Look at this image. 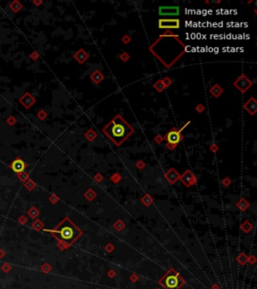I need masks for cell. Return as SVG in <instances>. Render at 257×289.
<instances>
[{
	"mask_svg": "<svg viewBox=\"0 0 257 289\" xmlns=\"http://www.w3.org/2000/svg\"><path fill=\"white\" fill-rule=\"evenodd\" d=\"M96 137H97V134L94 131V129H88V131L85 134V138L86 140H88L90 142H93L94 140H96Z\"/></svg>",
	"mask_w": 257,
	"mask_h": 289,
	"instance_id": "obj_15",
	"label": "cell"
},
{
	"mask_svg": "<svg viewBox=\"0 0 257 289\" xmlns=\"http://www.w3.org/2000/svg\"><path fill=\"white\" fill-rule=\"evenodd\" d=\"M243 107L249 115H254L257 112V101L254 98H250L243 104Z\"/></svg>",
	"mask_w": 257,
	"mask_h": 289,
	"instance_id": "obj_9",
	"label": "cell"
},
{
	"mask_svg": "<svg viewBox=\"0 0 257 289\" xmlns=\"http://www.w3.org/2000/svg\"><path fill=\"white\" fill-rule=\"evenodd\" d=\"M179 179L182 181V183L186 186V187H190V186H193L197 182L196 176H195V175L190 171V170H187V171L184 172L182 175H180Z\"/></svg>",
	"mask_w": 257,
	"mask_h": 289,
	"instance_id": "obj_8",
	"label": "cell"
},
{
	"mask_svg": "<svg viewBox=\"0 0 257 289\" xmlns=\"http://www.w3.org/2000/svg\"><path fill=\"white\" fill-rule=\"evenodd\" d=\"M159 14L160 16H178L180 14L179 6H160L159 7Z\"/></svg>",
	"mask_w": 257,
	"mask_h": 289,
	"instance_id": "obj_7",
	"label": "cell"
},
{
	"mask_svg": "<svg viewBox=\"0 0 257 289\" xmlns=\"http://www.w3.org/2000/svg\"><path fill=\"white\" fill-rule=\"evenodd\" d=\"M10 168L12 169L13 172L17 173V174H20V173H22L24 170H25L26 164L24 163L23 160L17 158V159H15V160L13 161L11 164H10Z\"/></svg>",
	"mask_w": 257,
	"mask_h": 289,
	"instance_id": "obj_10",
	"label": "cell"
},
{
	"mask_svg": "<svg viewBox=\"0 0 257 289\" xmlns=\"http://www.w3.org/2000/svg\"><path fill=\"white\" fill-rule=\"evenodd\" d=\"M164 140V138L162 137V136H157L155 138V142L157 143V144H160V143H162V141Z\"/></svg>",
	"mask_w": 257,
	"mask_h": 289,
	"instance_id": "obj_26",
	"label": "cell"
},
{
	"mask_svg": "<svg viewBox=\"0 0 257 289\" xmlns=\"http://www.w3.org/2000/svg\"><path fill=\"white\" fill-rule=\"evenodd\" d=\"M196 110H197V112H198V113H203V112H204V110H205V107L203 106V104H199L198 106L196 107Z\"/></svg>",
	"mask_w": 257,
	"mask_h": 289,
	"instance_id": "obj_22",
	"label": "cell"
},
{
	"mask_svg": "<svg viewBox=\"0 0 257 289\" xmlns=\"http://www.w3.org/2000/svg\"><path fill=\"white\" fill-rule=\"evenodd\" d=\"M210 93L212 94L214 98H219V96L223 93V88H221L219 85L216 83V85H214L212 88H210Z\"/></svg>",
	"mask_w": 257,
	"mask_h": 289,
	"instance_id": "obj_14",
	"label": "cell"
},
{
	"mask_svg": "<svg viewBox=\"0 0 257 289\" xmlns=\"http://www.w3.org/2000/svg\"><path fill=\"white\" fill-rule=\"evenodd\" d=\"M142 201H143V203H144V204H146V205H150L151 203H152V199H151V198H150V197H149V196H146V197H144V198H143V200H142Z\"/></svg>",
	"mask_w": 257,
	"mask_h": 289,
	"instance_id": "obj_21",
	"label": "cell"
},
{
	"mask_svg": "<svg viewBox=\"0 0 257 289\" xmlns=\"http://www.w3.org/2000/svg\"><path fill=\"white\" fill-rule=\"evenodd\" d=\"M45 231L52 234L58 241L66 243L67 245H70L75 242L78 237H80L82 234V230L68 218H64L53 230Z\"/></svg>",
	"mask_w": 257,
	"mask_h": 289,
	"instance_id": "obj_2",
	"label": "cell"
},
{
	"mask_svg": "<svg viewBox=\"0 0 257 289\" xmlns=\"http://www.w3.org/2000/svg\"><path fill=\"white\" fill-rule=\"evenodd\" d=\"M104 78H105V75L102 74V72L101 71H99V69L94 71L93 74H91V79L93 80L96 85H99V83L104 80Z\"/></svg>",
	"mask_w": 257,
	"mask_h": 289,
	"instance_id": "obj_13",
	"label": "cell"
},
{
	"mask_svg": "<svg viewBox=\"0 0 257 289\" xmlns=\"http://www.w3.org/2000/svg\"><path fill=\"white\" fill-rule=\"evenodd\" d=\"M210 150L212 151L213 153H216V152H217V151L219 150V147H218L217 145L213 144V145H212V146H211V147H210Z\"/></svg>",
	"mask_w": 257,
	"mask_h": 289,
	"instance_id": "obj_25",
	"label": "cell"
},
{
	"mask_svg": "<svg viewBox=\"0 0 257 289\" xmlns=\"http://www.w3.org/2000/svg\"><path fill=\"white\" fill-rule=\"evenodd\" d=\"M180 27V20L177 18H162L159 20V28L162 29H172V28H179Z\"/></svg>",
	"mask_w": 257,
	"mask_h": 289,
	"instance_id": "obj_6",
	"label": "cell"
},
{
	"mask_svg": "<svg viewBox=\"0 0 257 289\" xmlns=\"http://www.w3.org/2000/svg\"><path fill=\"white\" fill-rule=\"evenodd\" d=\"M94 179H96V181H99H99H102V177L101 174H96V176H94Z\"/></svg>",
	"mask_w": 257,
	"mask_h": 289,
	"instance_id": "obj_27",
	"label": "cell"
},
{
	"mask_svg": "<svg viewBox=\"0 0 257 289\" xmlns=\"http://www.w3.org/2000/svg\"><path fill=\"white\" fill-rule=\"evenodd\" d=\"M253 82L250 78H248L244 74H242L241 75H239L236 80L234 82V86L237 88L239 91H241L242 93H246L249 88L252 86Z\"/></svg>",
	"mask_w": 257,
	"mask_h": 289,
	"instance_id": "obj_5",
	"label": "cell"
},
{
	"mask_svg": "<svg viewBox=\"0 0 257 289\" xmlns=\"http://www.w3.org/2000/svg\"><path fill=\"white\" fill-rule=\"evenodd\" d=\"M162 82H163V85H164V86H165V88H169V86L172 85V83H173V80H172L170 77L166 76V77H164L163 79H162Z\"/></svg>",
	"mask_w": 257,
	"mask_h": 289,
	"instance_id": "obj_17",
	"label": "cell"
},
{
	"mask_svg": "<svg viewBox=\"0 0 257 289\" xmlns=\"http://www.w3.org/2000/svg\"><path fill=\"white\" fill-rule=\"evenodd\" d=\"M137 167H139L140 169H142L143 167H145V164H144V162H142V161H140L139 163H137Z\"/></svg>",
	"mask_w": 257,
	"mask_h": 289,
	"instance_id": "obj_28",
	"label": "cell"
},
{
	"mask_svg": "<svg viewBox=\"0 0 257 289\" xmlns=\"http://www.w3.org/2000/svg\"><path fill=\"white\" fill-rule=\"evenodd\" d=\"M94 196H96V194H94V192L93 190H88V192L85 193V197L88 198V200H91L94 198Z\"/></svg>",
	"mask_w": 257,
	"mask_h": 289,
	"instance_id": "obj_19",
	"label": "cell"
},
{
	"mask_svg": "<svg viewBox=\"0 0 257 289\" xmlns=\"http://www.w3.org/2000/svg\"><path fill=\"white\" fill-rule=\"evenodd\" d=\"M154 88H155L156 90H157V91H159V93L165 90V86L163 85V82H162V79L157 80V82L154 83Z\"/></svg>",
	"mask_w": 257,
	"mask_h": 289,
	"instance_id": "obj_16",
	"label": "cell"
},
{
	"mask_svg": "<svg viewBox=\"0 0 257 289\" xmlns=\"http://www.w3.org/2000/svg\"><path fill=\"white\" fill-rule=\"evenodd\" d=\"M122 40H123V42L124 43H126V44H128V43L131 42V37H130L129 35H125L122 38Z\"/></svg>",
	"mask_w": 257,
	"mask_h": 289,
	"instance_id": "obj_23",
	"label": "cell"
},
{
	"mask_svg": "<svg viewBox=\"0 0 257 289\" xmlns=\"http://www.w3.org/2000/svg\"><path fill=\"white\" fill-rule=\"evenodd\" d=\"M102 131L116 146H121L134 133L135 129L121 115H117Z\"/></svg>",
	"mask_w": 257,
	"mask_h": 289,
	"instance_id": "obj_1",
	"label": "cell"
},
{
	"mask_svg": "<svg viewBox=\"0 0 257 289\" xmlns=\"http://www.w3.org/2000/svg\"><path fill=\"white\" fill-rule=\"evenodd\" d=\"M74 57L75 60L77 61V63L82 64L88 59V57H90V54H88V53L86 52L83 48H80V49H78L77 52L74 54Z\"/></svg>",
	"mask_w": 257,
	"mask_h": 289,
	"instance_id": "obj_11",
	"label": "cell"
},
{
	"mask_svg": "<svg viewBox=\"0 0 257 289\" xmlns=\"http://www.w3.org/2000/svg\"><path fill=\"white\" fill-rule=\"evenodd\" d=\"M184 282L185 281L181 278L179 273L173 269L167 272V274L160 280V283L166 289H180Z\"/></svg>",
	"mask_w": 257,
	"mask_h": 289,
	"instance_id": "obj_3",
	"label": "cell"
},
{
	"mask_svg": "<svg viewBox=\"0 0 257 289\" xmlns=\"http://www.w3.org/2000/svg\"><path fill=\"white\" fill-rule=\"evenodd\" d=\"M165 177H166V179L169 181L170 183L174 184L176 181L180 178V174L176 171L174 168H171L169 171H167V173L165 174Z\"/></svg>",
	"mask_w": 257,
	"mask_h": 289,
	"instance_id": "obj_12",
	"label": "cell"
},
{
	"mask_svg": "<svg viewBox=\"0 0 257 289\" xmlns=\"http://www.w3.org/2000/svg\"><path fill=\"white\" fill-rule=\"evenodd\" d=\"M120 58L122 59L123 61H128L129 59H130V55H129V53H127V52H123L122 54L120 55Z\"/></svg>",
	"mask_w": 257,
	"mask_h": 289,
	"instance_id": "obj_20",
	"label": "cell"
},
{
	"mask_svg": "<svg viewBox=\"0 0 257 289\" xmlns=\"http://www.w3.org/2000/svg\"><path fill=\"white\" fill-rule=\"evenodd\" d=\"M238 207H239L241 210H245L246 208L248 207V203L245 201L244 199H242V200H240V202L238 203Z\"/></svg>",
	"mask_w": 257,
	"mask_h": 289,
	"instance_id": "obj_18",
	"label": "cell"
},
{
	"mask_svg": "<svg viewBox=\"0 0 257 289\" xmlns=\"http://www.w3.org/2000/svg\"><path fill=\"white\" fill-rule=\"evenodd\" d=\"M29 214L32 216V218H35L37 216V214H38V212H37L36 210H35V208H32V210H31L30 212H29Z\"/></svg>",
	"mask_w": 257,
	"mask_h": 289,
	"instance_id": "obj_24",
	"label": "cell"
},
{
	"mask_svg": "<svg viewBox=\"0 0 257 289\" xmlns=\"http://www.w3.org/2000/svg\"><path fill=\"white\" fill-rule=\"evenodd\" d=\"M189 124H190V121H188V123L186 124L185 126H183L180 129H177L176 128H173L171 131L169 132V133L166 134V136L164 137V140H166V141H167V145L166 146H167V148L169 149V150L173 151L178 145L180 144V142L183 140V136H182V134H181V132H182L184 129H186V126H187Z\"/></svg>",
	"mask_w": 257,
	"mask_h": 289,
	"instance_id": "obj_4",
	"label": "cell"
}]
</instances>
